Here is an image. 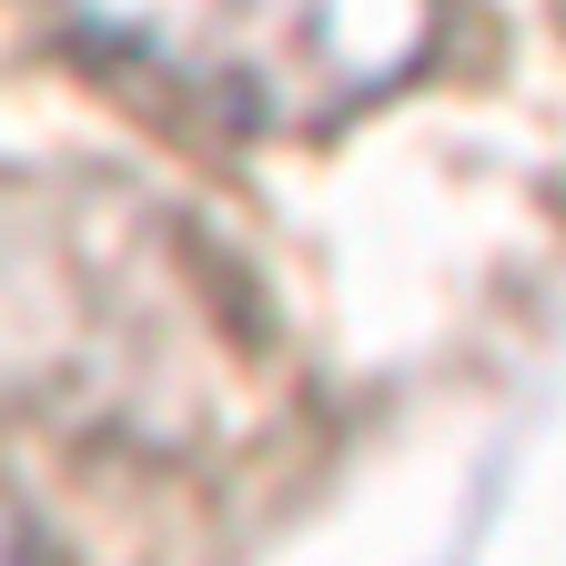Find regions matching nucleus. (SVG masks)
<instances>
[{
	"instance_id": "nucleus-1",
	"label": "nucleus",
	"mask_w": 566,
	"mask_h": 566,
	"mask_svg": "<svg viewBox=\"0 0 566 566\" xmlns=\"http://www.w3.org/2000/svg\"><path fill=\"white\" fill-rule=\"evenodd\" d=\"M61 21L223 132H324L436 51L446 0H61Z\"/></svg>"
},
{
	"instance_id": "nucleus-2",
	"label": "nucleus",
	"mask_w": 566,
	"mask_h": 566,
	"mask_svg": "<svg viewBox=\"0 0 566 566\" xmlns=\"http://www.w3.org/2000/svg\"><path fill=\"white\" fill-rule=\"evenodd\" d=\"M0 566H51V556H41V536H31V516L11 506V495H0Z\"/></svg>"
}]
</instances>
